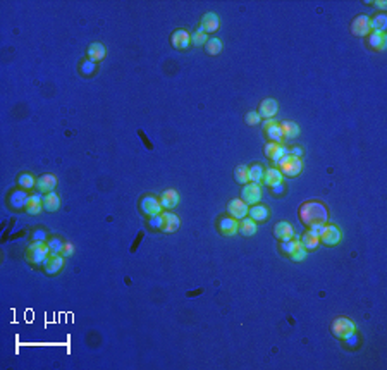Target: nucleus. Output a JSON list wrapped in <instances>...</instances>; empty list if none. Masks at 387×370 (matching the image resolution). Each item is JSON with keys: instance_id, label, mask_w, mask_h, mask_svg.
<instances>
[{"instance_id": "nucleus-1", "label": "nucleus", "mask_w": 387, "mask_h": 370, "mask_svg": "<svg viewBox=\"0 0 387 370\" xmlns=\"http://www.w3.org/2000/svg\"><path fill=\"white\" fill-rule=\"evenodd\" d=\"M329 217L327 207L322 202H306L299 207V221L308 228L323 226Z\"/></svg>"}, {"instance_id": "nucleus-2", "label": "nucleus", "mask_w": 387, "mask_h": 370, "mask_svg": "<svg viewBox=\"0 0 387 370\" xmlns=\"http://www.w3.org/2000/svg\"><path fill=\"white\" fill-rule=\"evenodd\" d=\"M277 164V169L281 170L282 176H288V177H296L299 176V172H301L303 169V162L299 157L296 155H291V153H288V155L282 157Z\"/></svg>"}, {"instance_id": "nucleus-3", "label": "nucleus", "mask_w": 387, "mask_h": 370, "mask_svg": "<svg viewBox=\"0 0 387 370\" xmlns=\"http://www.w3.org/2000/svg\"><path fill=\"white\" fill-rule=\"evenodd\" d=\"M330 329H332V334L337 337V339L348 341L355 336L356 326H355L353 320L348 319V317H337V319L332 322V326H330Z\"/></svg>"}, {"instance_id": "nucleus-4", "label": "nucleus", "mask_w": 387, "mask_h": 370, "mask_svg": "<svg viewBox=\"0 0 387 370\" xmlns=\"http://www.w3.org/2000/svg\"><path fill=\"white\" fill-rule=\"evenodd\" d=\"M50 248H48L47 243L43 241H33L26 250V258L34 265H43L45 260L48 258L50 255Z\"/></svg>"}, {"instance_id": "nucleus-5", "label": "nucleus", "mask_w": 387, "mask_h": 370, "mask_svg": "<svg viewBox=\"0 0 387 370\" xmlns=\"http://www.w3.org/2000/svg\"><path fill=\"white\" fill-rule=\"evenodd\" d=\"M313 229L317 231V235H319V238H320V243H323V245L336 246L341 243V231L337 226L323 224V226H317V228H313Z\"/></svg>"}, {"instance_id": "nucleus-6", "label": "nucleus", "mask_w": 387, "mask_h": 370, "mask_svg": "<svg viewBox=\"0 0 387 370\" xmlns=\"http://www.w3.org/2000/svg\"><path fill=\"white\" fill-rule=\"evenodd\" d=\"M261 198V188L257 183H248L241 191V200L246 205H257Z\"/></svg>"}, {"instance_id": "nucleus-7", "label": "nucleus", "mask_w": 387, "mask_h": 370, "mask_svg": "<svg viewBox=\"0 0 387 370\" xmlns=\"http://www.w3.org/2000/svg\"><path fill=\"white\" fill-rule=\"evenodd\" d=\"M370 17L361 14V16H356L355 21L351 23V33L355 36H367L370 34Z\"/></svg>"}, {"instance_id": "nucleus-8", "label": "nucleus", "mask_w": 387, "mask_h": 370, "mask_svg": "<svg viewBox=\"0 0 387 370\" xmlns=\"http://www.w3.org/2000/svg\"><path fill=\"white\" fill-rule=\"evenodd\" d=\"M263 128H265V131H267V136L272 139V141L281 143L282 145V141H284V135H282L281 124H279L277 121L275 119H265Z\"/></svg>"}, {"instance_id": "nucleus-9", "label": "nucleus", "mask_w": 387, "mask_h": 370, "mask_svg": "<svg viewBox=\"0 0 387 370\" xmlns=\"http://www.w3.org/2000/svg\"><path fill=\"white\" fill-rule=\"evenodd\" d=\"M43 267L47 274H50V275L59 274V272L62 270V267H64V257H62L61 253H50L47 260H45Z\"/></svg>"}, {"instance_id": "nucleus-10", "label": "nucleus", "mask_w": 387, "mask_h": 370, "mask_svg": "<svg viewBox=\"0 0 387 370\" xmlns=\"http://www.w3.org/2000/svg\"><path fill=\"white\" fill-rule=\"evenodd\" d=\"M162 229L160 231L165 233V235H170V233H176L181 226V221L176 214H170V212H162Z\"/></svg>"}, {"instance_id": "nucleus-11", "label": "nucleus", "mask_w": 387, "mask_h": 370, "mask_svg": "<svg viewBox=\"0 0 387 370\" xmlns=\"http://www.w3.org/2000/svg\"><path fill=\"white\" fill-rule=\"evenodd\" d=\"M288 153H289V148L281 145V143L270 141L268 145H265V155H267L270 160H274V162H279V160H281L284 155H288Z\"/></svg>"}, {"instance_id": "nucleus-12", "label": "nucleus", "mask_w": 387, "mask_h": 370, "mask_svg": "<svg viewBox=\"0 0 387 370\" xmlns=\"http://www.w3.org/2000/svg\"><path fill=\"white\" fill-rule=\"evenodd\" d=\"M141 210L145 212L148 217H155V215L162 214V205L160 200L155 197H145L141 200Z\"/></svg>"}, {"instance_id": "nucleus-13", "label": "nucleus", "mask_w": 387, "mask_h": 370, "mask_svg": "<svg viewBox=\"0 0 387 370\" xmlns=\"http://www.w3.org/2000/svg\"><path fill=\"white\" fill-rule=\"evenodd\" d=\"M248 205L245 203L243 200H238V198H234V200L229 202L227 205V212L231 214L232 219H236V221H239V219H245L246 215H248Z\"/></svg>"}, {"instance_id": "nucleus-14", "label": "nucleus", "mask_w": 387, "mask_h": 370, "mask_svg": "<svg viewBox=\"0 0 387 370\" xmlns=\"http://www.w3.org/2000/svg\"><path fill=\"white\" fill-rule=\"evenodd\" d=\"M170 41H172V47L177 48V50H186L188 47H190L191 43V34L188 33L186 30H176L172 33V38H170Z\"/></svg>"}, {"instance_id": "nucleus-15", "label": "nucleus", "mask_w": 387, "mask_h": 370, "mask_svg": "<svg viewBox=\"0 0 387 370\" xmlns=\"http://www.w3.org/2000/svg\"><path fill=\"white\" fill-rule=\"evenodd\" d=\"M57 186V177L54 174H43L36 179V188L40 193H52Z\"/></svg>"}, {"instance_id": "nucleus-16", "label": "nucleus", "mask_w": 387, "mask_h": 370, "mask_svg": "<svg viewBox=\"0 0 387 370\" xmlns=\"http://www.w3.org/2000/svg\"><path fill=\"white\" fill-rule=\"evenodd\" d=\"M277 110H279L277 100H274V99H265L263 102L260 103L258 114H260V117H265V119H274V116L277 114Z\"/></svg>"}, {"instance_id": "nucleus-17", "label": "nucleus", "mask_w": 387, "mask_h": 370, "mask_svg": "<svg viewBox=\"0 0 387 370\" xmlns=\"http://www.w3.org/2000/svg\"><path fill=\"white\" fill-rule=\"evenodd\" d=\"M160 205H162V208H165V210H170V208L177 207V203H179V193H177L176 190H165L162 195H160Z\"/></svg>"}, {"instance_id": "nucleus-18", "label": "nucleus", "mask_w": 387, "mask_h": 370, "mask_svg": "<svg viewBox=\"0 0 387 370\" xmlns=\"http://www.w3.org/2000/svg\"><path fill=\"white\" fill-rule=\"evenodd\" d=\"M274 235L281 241H289V239L294 238V229H292V226L289 222H279L274 228Z\"/></svg>"}, {"instance_id": "nucleus-19", "label": "nucleus", "mask_w": 387, "mask_h": 370, "mask_svg": "<svg viewBox=\"0 0 387 370\" xmlns=\"http://www.w3.org/2000/svg\"><path fill=\"white\" fill-rule=\"evenodd\" d=\"M200 30H203L205 33H214V31L219 30V16L214 12H207L203 17H201L200 23Z\"/></svg>"}, {"instance_id": "nucleus-20", "label": "nucleus", "mask_w": 387, "mask_h": 370, "mask_svg": "<svg viewBox=\"0 0 387 370\" xmlns=\"http://www.w3.org/2000/svg\"><path fill=\"white\" fill-rule=\"evenodd\" d=\"M368 45L379 52L384 50L387 47V36L384 31H372V33L368 34Z\"/></svg>"}, {"instance_id": "nucleus-21", "label": "nucleus", "mask_w": 387, "mask_h": 370, "mask_svg": "<svg viewBox=\"0 0 387 370\" xmlns=\"http://www.w3.org/2000/svg\"><path fill=\"white\" fill-rule=\"evenodd\" d=\"M238 229H239L238 221L232 217H224V219H221V222H219V231H221L224 236H234L236 233H238Z\"/></svg>"}, {"instance_id": "nucleus-22", "label": "nucleus", "mask_w": 387, "mask_h": 370, "mask_svg": "<svg viewBox=\"0 0 387 370\" xmlns=\"http://www.w3.org/2000/svg\"><path fill=\"white\" fill-rule=\"evenodd\" d=\"M24 208H26V212L30 215H38L41 212V208H43V197H41L40 193L31 195V197L28 198V203Z\"/></svg>"}, {"instance_id": "nucleus-23", "label": "nucleus", "mask_w": 387, "mask_h": 370, "mask_svg": "<svg viewBox=\"0 0 387 370\" xmlns=\"http://www.w3.org/2000/svg\"><path fill=\"white\" fill-rule=\"evenodd\" d=\"M299 241H301V245L305 246L306 250H315V248L320 245V238L313 228H310L308 231L303 235V238H299Z\"/></svg>"}, {"instance_id": "nucleus-24", "label": "nucleus", "mask_w": 387, "mask_h": 370, "mask_svg": "<svg viewBox=\"0 0 387 370\" xmlns=\"http://www.w3.org/2000/svg\"><path fill=\"white\" fill-rule=\"evenodd\" d=\"M250 219H253L255 222H263L270 217V210H268L265 205H252V208L248 210Z\"/></svg>"}, {"instance_id": "nucleus-25", "label": "nucleus", "mask_w": 387, "mask_h": 370, "mask_svg": "<svg viewBox=\"0 0 387 370\" xmlns=\"http://www.w3.org/2000/svg\"><path fill=\"white\" fill-rule=\"evenodd\" d=\"M282 177H284V176L281 174V170L275 169V167H272V169L265 170V174H263V183L267 184V186L274 188V186H277V184L282 183Z\"/></svg>"}, {"instance_id": "nucleus-26", "label": "nucleus", "mask_w": 387, "mask_h": 370, "mask_svg": "<svg viewBox=\"0 0 387 370\" xmlns=\"http://www.w3.org/2000/svg\"><path fill=\"white\" fill-rule=\"evenodd\" d=\"M43 208L47 212H57L61 208V197L57 193H47L43 197Z\"/></svg>"}, {"instance_id": "nucleus-27", "label": "nucleus", "mask_w": 387, "mask_h": 370, "mask_svg": "<svg viewBox=\"0 0 387 370\" xmlns=\"http://www.w3.org/2000/svg\"><path fill=\"white\" fill-rule=\"evenodd\" d=\"M28 193L24 190H16L10 195V207L12 208H23L28 203Z\"/></svg>"}, {"instance_id": "nucleus-28", "label": "nucleus", "mask_w": 387, "mask_h": 370, "mask_svg": "<svg viewBox=\"0 0 387 370\" xmlns=\"http://www.w3.org/2000/svg\"><path fill=\"white\" fill-rule=\"evenodd\" d=\"M105 47H103L102 43H92L90 45V48H88V57H90V61H93L97 64V62H100V61H103L105 59Z\"/></svg>"}, {"instance_id": "nucleus-29", "label": "nucleus", "mask_w": 387, "mask_h": 370, "mask_svg": "<svg viewBox=\"0 0 387 370\" xmlns=\"http://www.w3.org/2000/svg\"><path fill=\"white\" fill-rule=\"evenodd\" d=\"M281 129H282V135H284V139H294L299 135V126L292 123V121L281 123Z\"/></svg>"}, {"instance_id": "nucleus-30", "label": "nucleus", "mask_w": 387, "mask_h": 370, "mask_svg": "<svg viewBox=\"0 0 387 370\" xmlns=\"http://www.w3.org/2000/svg\"><path fill=\"white\" fill-rule=\"evenodd\" d=\"M238 233H241L243 236H253L257 233V222L253 219H241V224H239Z\"/></svg>"}, {"instance_id": "nucleus-31", "label": "nucleus", "mask_w": 387, "mask_h": 370, "mask_svg": "<svg viewBox=\"0 0 387 370\" xmlns=\"http://www.w3.org/2000/svg\"><path fill=\"white\" fill-rule=\"evenodd\" d=\"M222 48H224V43H222L219 38H210V40H207V43H205V52H207L208 55L221 54Z\"/></svg>"}, {"instance_id": "nucleus-32", "label": "nucleus", "mask_w": 387, "mask_h": 370, "mask_svg": "<svg viewBox=\"0 0 387 370\" xmlns=\"http://www.w3.org/2000/svg\"><path fill=\"white\" fill-rule=\"evenodd\" d=\"M387 28V16L386 14H377L370 17V30L372 31H386Z\"/></svg>"}, {"instance_id": "nucleus-33", "label": "nucleus", "mask_w": 387, "mask_h": 370, "mask_svg": "<svg viewBox=\"0 0 387 370\" xmlns=\"http://www.w3.org/2000/svg\"><path fill=\"white\" fill-rule=\"evenodd\" d=\"M234 179L241 184H248L250 183V167L246 166H238L234 169Z\"/></svg>"}, {"instance_id": "nucleus-34", "label": "nucleus", "mask_w": 387, "mask_h": 370, "mask_svg": "<svg viewBox=\"0 0 387 370\" xmlns=\"http://www.w3.org/2000/svg\"><path fill=\"white\" fill-rule=\"evenodd\" d=\"M17 183H19V186L23 188V190H31V188H36V179H34V177L31 176L30 172L21 174L19 179H17Z\"/></svg>"}, {"instance_id": "nucleus-35", "label": "nucleus", "mask_w": 387, "mask_h": 370, "mask_svg": "<svg viewBox=\"0 0 387 370\" xmlns=\"http://www.w3.org/2000/svg\"><path fill=\"white\" fill-rule=\"evenodd\" d=\"M263 174H265L263 166H260V164H255V166L250 167V181L252 183L260 184V181L263 179Z\"/></svg>"}, {"instance_id": "nucleus-36", "label": "nucleus", "mask_w": 387, "mask_h": 370, "mask_svg": "<svg viewBox=\"0 0 387 370\" xmlns=\"http://www.w3.org/2000/svg\"><path fill=\"white\" fill-rule=\"evenodd\" d=\"M299 245H301V241H299V238L294 235V238H292V239H289V241H282L281 248H282V251H284V253L289 257V255H291L292 251H294L296 248H298Z\"/></svg>"}, {"instance_id": "nucleus-37", "label": "nucleus", "mask_w": 387, "mask_h": 370, "mask_svg": "<svg viewBox=\"0 0 387 370\" xmlns=\"http://www.w3.org/2000/svg\"><path fill=\"white\" fill-rule=\"evenodd\" d=\"M207 40H208L207 33H205L203 30H200V28H198V30L194 31L193 34H191V43L196 45V47H198V45H205V43H207Z\"/></svg>"}, {"instance_id": "nucleus-38", "label": "nucleus", "mask_w": 387, "mask_h": 370, "mask_svg": "<svg viewBox=\"0 0 387 370\" xmlns=\"http://www.w3.org/2000/svg\"><path fill=\"white\" fill-rule=\"evenodd\" d=\"M289 258H291V260H294V262L305 260V258H306V248L303 246V245H299L294 251H292L291 255H289Z\"/></svg>"}, {"instance_id": "nucleus-39", "label": "nucleus", "mask_w": 387, "mask_h": 370, "mask_svg": "<svg viewBox=\"0 0 387 370\" xmlns=\"http://www.w3.org/2000/svg\"><path fill=\"white\" fill-rule=\"evenodd\" d=\"M48 248H50L52 253H62V248H64V241L59 238H52L50 241L47 243Z\"/></svg>"}, {"instance_id": "nucleus-40", "label": "nucleus", "mask_w": 387, "mask_h": 370, "mask_svg": "<svg viewBox=\"0 0 387 370\" xmlns=\"http://www.w3.org/2000/svg\"><path fill=\"white\" fill-rule=\"evenodd\" d=\"M245 121H246V124H250V126H257L261 123V117L258 112H248L245 116Z\"/></svg>"}, {"instance_id": "nucleus-41", "label": "nucleus", "mask_w": 387, "mask_h": 370, "mask_svg": "<svg viewBox=\"0 0 387 370\" xmlns=\"http://www.w3.org/2000/svg\"><path fill=\"white\" fill-rule=\"evenodd\" d=\"M150 228L152 229H162V215H155V217H150Z\"/></svg>"}, {"instance_id": "nucleus-42", "label": "nucleus", "mask_w": 387, "mask_h": 370, "mask_svg": "<svg viewBox=\"0 0 387 370\" xmlns=\"http://www.w3.org/2000/svg\"><path fill=\"white\" fill-rule=\"evenodd\" d=\"M95 66H97V64H95L93 61H86L85 64L81 66V71L85 72V74H92V72L95 71Z\"/></svg>"}, {"instance_id": "nucleus-43", "label": "nucleus", "mask_w": 387, "mask_h": 370, "mask_svg": "<svg viewBox=\"0 0 387 370\" xmlns=\"http://www.w3.org/2000/svg\"><path fill=\"white\" fill-rule=\"evenodd\" d=\"M74 253V246L71 245V243H64V248H62V257H71V255Z\"/></svg>"}, {"instance_id": "nucleus-44", "label": "nucleus", "mask_w": 387, "mask_h": 370, "mask_svg": "<svg viewBox=\"0 0 387 370\" xmlns=\"http://www.w3.org/2000/svg\"><path fill=\"white\" fill-rule=\"evenodd\" d=\"M289 153H291V155H296V157H299V159H301V155H303L301 148H292V150H289Z\"/></svg>"}, {"instance_id": "nucleus-45", "label": "nucleus", "mask_w": 387, "mask_h": 370, "mask_svg": "<svg viewBox=\"0 0 387 370\" xmlns=\"http://www.w3.org/2000/svg\"><path fill=\"white\" fill-rule=\"evenodd\" d=\"M43 239H45V233L38 231L36 235H34V239H33V241H43Z\"/></svg>"}, {"instance_id": "nucleus-46", "label": "nucleus", "mask_w": 387, "mask_h": 370, "mask_svg": "<svg viewBox=\"0 0 387 370\" xmlns=\"http://www.w3.org/2000/svg\"><path fill=\"white\" fill-rule=\"evenodd\" d=\"M272 191H274V193H282V191H284V188H282V183H281V184H277V186L272 188Z\"/></svg>"}, {"instance_id": "nucleus-47", "label": "nucleus", "mask_w": 387, "mask_h": 370, "mask_svg": "<svg viewBox=\"0 0 387 370\" xmlns=\"http://www.w3.org/2000/svg\"><path fill=\"white\" fill-rule=\"evenodd\" d=\"M375 5H379V7H381V9H386L387 3H386V2H375Z\"/></svg>"}]
</instances>
